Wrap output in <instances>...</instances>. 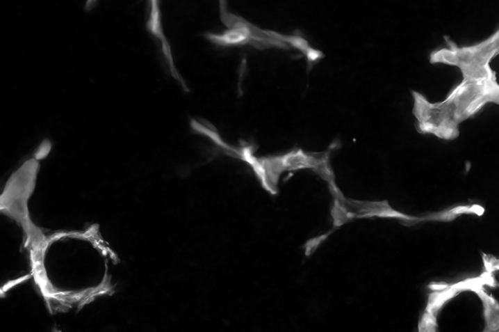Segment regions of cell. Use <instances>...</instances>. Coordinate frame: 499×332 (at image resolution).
Listing matches in <instances>:
<instances>
[{
	"mask_svg": "<svg viewBox=\"0 0 499 332\" xmlns=\"http://www.w3.org/2000/svg\"><path fill=\"white\" fill-rule=\"evenodd\" d=\"M50 150H51L50 142L49 141V140H44V141L41 143V145L40 146L39 149H38V151L36 153V159H44V157L49 155V152Z\"/></svg>",
	"mask_w": 499,
	"mask_h": 332,
	"instance_id": "4fadbf2b",
	"label": "cell"
},
{
	"mask_svg": "<svg viewBox=\"0 0 499 332\" xmlns=\"http://www.w3.org/2000/svg\"><path fill=\"white\" fill-rule=\"evenodd\" d=\"M278 38L281 42H284V44L285 42H289L291 46H293L295 48L302 51V52L306 55L308 61L310 63L318 61L320 58L324 57L322 52L313 49L312 47L309 45V42L302 37L295 35H281L278 33Z\"/></svg>",
	"mask_w": 499,
	"mask_h": 332,
	"instance_id": "ba28073f",
	"label": "cell"
},
{
	"mask_svg": "<svg viewBox=\"0 0 499 332\" xmlns=\"http://www.w3.org/2000/svg\"><path fill=\"white\" fill-rule=\"evenodd\" d=\"M447 47L433 51L430 55L431 65L459 68L463 79H482L496 74L490 63L499 53V31L494 32L477 44L460 47L445 36Z\"/></svg>",
	"mask_w": 499,
	"mask_h": 332,
	"instance_id": "6da1fadb",
	"label": "cell"
},
{
	"mask_svg": "<svg viewBox=\"0 0 499 332\" xmlns=\"http://www.w3.org/2000/svg\"><path fill=\"white\" fill-rule=\"evenodd\" d=\"M331 214L334 221V228H341L350 220L357 218V214L354 212H350L349 207L337 198L334 201Z\"/></svg>",
	"mask_w": 499,
	"mask_h": 332,
	"instance_id": "9c48e42d",
	"label": "cell"
},
{
	"mask_svg": "<svg viewBox=\"0 0 499 332\" xmlns=\"http://www.w3.org/2000/svg\"><path fill=\"white\" fill-rule=\"evenodd\" d=\"M345 205L357 210L355 214L358 219L378 218L398 219L403 221H414L417 223L418 218L401 214L392 208L387 200L383 202H361L346 199Z\"/></svg>",
	"mask_w": 499,
	"mask_h": 332,
	"instance_id": "5b68a950",
	"label": "cell"
},
{
	"mask_svg": "<svg viewBox=\"0 0 499 332\" xmlns=\"http://www.w3.org/2000/svg\"><path fill=\"white\" fill-rule=\"evenodd\" d=\"M464 289V282H461L449 285V287L443 289V290L434 291L430 294L428 304H427L425 312L437 317L439 310L445 306L446 302L459 294V292L465 291Z\"/></svg>",
	"mask_w": 499,
	"mask_h": 332,
	"instance_id": "52a82bcc",
	"label": "cell"
},
{
	"mask_svg": "<svg viewBox=\"0 0 499 332\" xmlns=\"http://www.w3.org/2000/svg\"><path fill=\"white\" fill-rule=\"evenodd\" d=\"M443 101L455 122L460 125L475 117L486 105L499 104L497 74L482 79H463Z\"/></svg>",
	"mask_w": 499,
	"mask_h": 332,
	"instance_id": "7a4b0ae2",
	"label": "cell"
},
{
	"mask_svg": "<svg viewBox=\"0 0 499 332\" xmlns=\"http://www.w3.org/2000/svg\"><path fill=\"white\" fill-rule=\"evenodd\" d=\"M437 317L425 312L418 323V331L434 332L437 331Z\"/></svg>",
	"mask_w": 499,
	"mask_h": 332,
	"instance_id": "8fae6325",
	"label": "cell"
},
{
	"mask_svg": "<svg viewBox=\"0 0 499 332\" xmlns=\"http://www.w3.org/2000/svg\"><path fill=\"white\" fill-rule=\"evenodd\" d=\"M483 261L486 272L493 274L498 270V260L493 255L483 253Z\"/></svg>",
	"mask_w": 499,
	"mask_h": 332,
	"instance_id": "7c38bea8",
	"label": "cell"
},
{
	"mask_svg": "<svg viewBox=\"0 0 499 332\" xmlns=\"http://www.w3.org/2000/svg\"><path fill=\"white\" fill-rule=\"evenodd\" d=\"M332 232L323 234L318 237L311 238L306 244L303 246L304 250V255L306 257H311V255L314 254L317 250L320 248V245L327 240V238L331 235Z\"/></svg>",
	"mask_w": 499,
	"mask_h": 332,
	"instance_id": "30bf717a",
	"label": "cell"
},
{
	"mask_svg": "<svg viewBox=\"0 0 499 332\" xmlns=\"http://www.w3.org/2000/svg\"><path fill=\"white\" fill-rule=\"evenodd\" d=\"M150 4L151 10L149 18L147 22V31L151 33L152 35L155 36L161 42V45H162L163 47V52L165 58H166L167 65L169 68H170L171 74L173 78L179 81L183 88L187 89V85H186L183 77H181L179 74V72L177 71L175 66L174 61H173L170 44H169L166 36H165L162 23V15H161V10L159 7V2L151 1Z\"/></svg>",
	"mask_w": 499,
	"mask_h": 332,
	"instance_id": "277c9868",
	"label": "cell"
},
{
	"mask_svg": "<svg viewBox=\"0 0 499 332\" xmlns=\"http://www.w3.org/2000/svg\"><path fill=\"white\" fill-rule=\"evenodd\" d=\"M416 127L421 134H431L439 139L452 141L460 135L459 125L452 118L445 102L432 103L423 93L412 90Z\"/></svg>",
	"mask_w": 499,
	"mask_h": 332,
	"instance_id": "3957f363",
	"label": "cell"
},
{
	"mask_svg": "<svg viewBox=\"0 0 499 332\" xmlns=\"http://www.w3.org/2000/svg\"><path fill=\"white\" fill-rule=\"evenodd\" d=\"M484 214V208L477 204H473V205H464L457 206L449 210H445L441 212H435V214H430L428 216H423V218H418L417 223L420 221H452L459 218L461 215L471 214L477 216H483Z\"/></svg>",
	"mask_w": 499,
	"mask_h": 332,
	"instance_id": "8992f818",
	"label": "cell"
}]
</instances>
